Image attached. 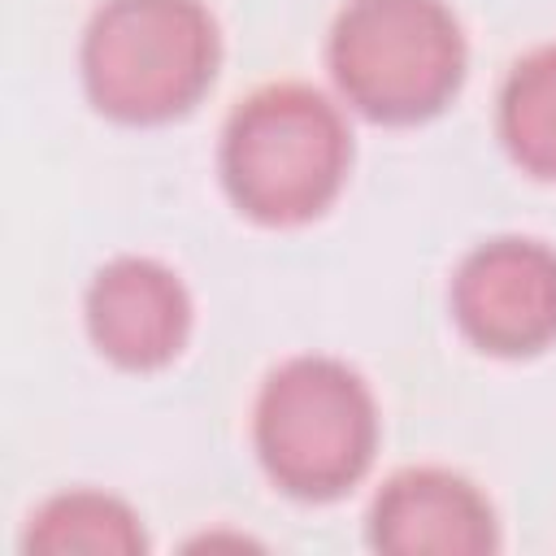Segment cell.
I'll list each match as a JSON object with an SVG mask.
<instances>
[{"mask_svg":"<svg viewBox=\"0 0 556 556\" xmlns=\"http://www.w3.org/2000/svg\"><path fill=\"white\" fill-rule=\"evenodd\" d=\"M191 304L182 282L148 261V256H117L104 265L87 291V326L100 352L126 369H156L165 365L187 339Z\"/></svg>","mask_w":556,"mask_h":556,"instance_id":"cell-6","label":"cell"},{"mask_svg":"<svg viewBox=\"0 0 556 556\" xmlns=\"http://www.w3.org/2000/svg\"><path fill=\"white\" fill-rule=\"evenodd\" d=\"M500 135L521 169L556 178V48L513 65L500 96Z\"/></svg>","mask_w":556,"mask_h":556,"instance_id":"cell-8","label":"cell"},{"mask_svg":"<svg viewBox=\"0 0 556 556\" xmlns=\"http://www.w3.org/2000/svg\"><path fill=\"white\" fill-rule=\"evenodd\" d=\"M378 417L365 382L326 356H295L256 400V452L269 478L300 500L348 491L374 456Z\"/></svg>","mask_w":556,"mask_h":556,"instance_id":"cell-4","label":"cell"},{"mask_svg":"<svg viewBox=\"0 0 556 556\" xmlns=\"http://www.w3.org/2000/svg\"><path fill=\"white\" fill-rule=\"evenodd\" d=\"M374 547L391 556H478L495 547L486 500L456 473L404 469L374 504Z\"/></svg>","mask_w":556,"mask_h":556,"instance_id":"cell-7","label":"cell"},{"mask_svg":"<svg viewBox=\"0 0 556 556\" xmlns=\"http://www.w3.org/2000/svg\"><path fill=\"white\" fill-rule=\"evenodd\" d=\"M217 70V26L200 0H109L83 39V78L100 113L165 122L200 100Z\"/></svg>","mask_w":556,"mask_h":556,"instance_id":"cell-2","label":"cell"},{"mask_svg":"<svg viewBox=\"0 0 556 556\" xmlns=\"http://www.w3.org/2000/svg\"><path fill=\"white\" fill-rule=\"evenodd\" d=\"M30 552H143V530L135 513L100 491H70L48 500L26 534Z\"/></svg>","mask_w":556,"mask_h":556,"instance_id":"cell-9","label":"cell"},{"mask_svg":"<svg viewBox=\"0 0 556 556\" xmlns=\"http://www.w3.org/2000/svg\"><path fill=\"white\" fill-rule=\"evenodd\" d=\"M348 174V130L313 87L278 83L248 96L222 139V178L235 204L269 226L321 213Z\"/></svg>","mask_w":556,"mask_h":556,"instance_id":"cell-1","label":"cell"},{"mask_svg":"<svg viewBox=\"0 0 556 556\" xmlns=\"http://www.w3.org/2000/svg\"><path fill=\"white\" fill-rule=\"evenodd\" d=\"M452 313L486 352H539L556 339V252L534 239H491L473 248L456 269Z\"/></svg>","mask_w":556,"mask_h":556,"instance_id":"cell-5","label":"cell"},{"mask_svg":"<svg viewBox=\"0 0 556 556\" xmlns=\"http://www.w3.org/2000/svg\"><path fill=\"white\" fill-rule=\"evenodd\" d=\"M339 91L374 122H421L460 87L465 39L443 0H352L330 35Z\"/></svg>","mask_w":556,"mask_h":556,"instance_id":"cell-3","label":"cell"}]
</instances>
